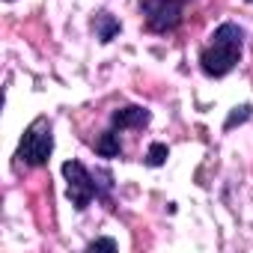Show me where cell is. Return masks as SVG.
<instances>
[{
	"label": "cell",
	"instance_id": "8fae6325",
	"mask_svg": "<svg viewBox=\"0 0 253 253\" xmlns=\"http://www.w3.org/2000/svg\"><path fill=\"white\" fill-rule=\"evenodd\" d=\"M250 3H253V0H250Z\"/></svg>",
	"mask_w": 253,
	"mask_h": 253
},
{
	"label": "cell",
	"instance_id": "30bf717a",
	"mask_svg": "<svg viewBox=\"0 0 253 253\" xmlns=\"http://www.w3.org/2000/svg\"><path fill=\"white\" fill-rule=\"evenodd\" d=\"M89 250H116V241L113 238H95L89 244Z\"/></svg>",
	"mask_w": 253,
	"mask_h": 253
},
{
	"label": "cell",
	"instance_id": "3957f363",
	"mask_svg": "<svg viewBox=\"0 0 253 253\" xmlns=\"http://www.w3.org/2000/svg\"><path fill=\"white\" fill-rule=\"evenodd\" d=\"M188 3L191 0H140V12L152 33H170L179 27Z\"/></svg>",
	"mask_w": 253,
	"mask_h": 253
},
{
	"label": "cell",
	"instance_id": "ba28073f",
	"mask_svg": "<svg viewBox=\"0 0 253 253\" xmlns=\"http://www.w3.org/2000/svg\"><path fill=\"white\" fill-rule=\"evenodd\" d=\"M167 155H170L167 143H152L149 152H146V164H149V167H161V164L167 161Z\"/></svg>",
	"mask_w": 253,
	"mask_h": 253
},
{
	"label": "cell",
	"instance_id": "52a82bcc",
	"mask_svg": "<svg viewBox=\"0 0 253 253\" xmlns=\"http://www.w3.org/2000/svg\"><path fill=\"white\" fill-rule=\"evenodd\" d=\"M95 21H98V39H101V42H110V39L119 33V21H113L107 12H101Z\"/></svg>",
	"mask_w": 253,
	"mask_h": 253
},
{
	"label": "cell",
	"instance_id": "5b68a950",
	"mask_svg": "<svg viewBox=\"0 0 253 253\" xmlns=\"http://www.w3.org/2000/svg\"><path fill=\"white\" fill-rule=\"evenodd\" d=\"M149 122V110L146 107H119L113 113V128L125 131V128H143Z\"/></svg>",
	"mask_w": 253,
	"mask_h": 253
},
{
	"label": "cell",
	"instance_id": "7a4b0ae2",
	"mask_svg": "<svg viewBox=\"0 0 253 253\" xmlns=\"http://www.w3.org/2000/svg\"><path fill=\"white\" fill-rule=\"evenodd\" d=\"M51 152H54V134H51V122L45 119V116H39L30 128L24 131V137H21V146H18V164H24V167H42V164H48V158H51Z\"/></svg>",
	"mask_w": 253,
	"mask_h": 253
},
{
	"label": "cell",
	"instance_id": "277c9868",
	"mask_svg": "<svg viewBox=\"0 0 253 253\" xmlns=\"http://www.w3.org/2000/svg\"><path fill=\"white\" fill-rule=\"evenodd\" d=\"M63 176H66V182H69L66 194H69L72 206H75L78 211H84V209L92 203V197H98L95 179L89 176V170H86L81 161H66V164H63Z\"/></svg>",
	"mask_w": 253,
	"mask_h": 253
},
{
	"label": "cell",
	"instance_id": "8992f818",
	"mask_svg": "<svg viewBox=\"0 0 253 253\" xmlns=\"http://www.w3.org/2000/svg\"><path fill=\"white\" fill-rule=\"evenodd\" d=\"M95 152H98L101 158H116V155H122V143H119V134H116V128H113V131H104V134L98 137V143H95Z\"/></svg>",
	"mask_w": 253,
	"mask_h": 253
},
{
	"label": "cell",
	"instance_id": "9c48e42d",
	"mask_svg": "<svg viewBox=\"0 0 253 253\" xmlns=\"http://www.w3.org/2000/svg\"><path fill=\"white\" fill-rule=\"evenodd\" d=\"M244 119H250V104H241V107H235V113L226 119V128H235L238 122H244Z\"/></svg>",
	"mask_w": 253,
	"mask_h": 253
},
{
	"label": "cell",
	"instance_id": "6da1fadb",
	"mask_svg": "<svg viewBox=\"0 0 253 253\" xmlns=\"http://www.w3.org/2000/svg\"><path fill=\"white\" fill-rule=\"evenodd\" d=\"M241 42H244V30L232 21L220 24L211 33V42L203 48L200 54V69L209 78H223L235 69L238 57H241Z\"/></svg>",
	"mask_w": 253,
	"mask_h": 253
}]
</instances>
